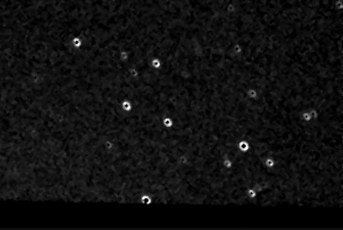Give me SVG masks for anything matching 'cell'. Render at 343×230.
<instances>
[{
  "label": "cell",
  "mask_w": 343,
  "mask_h": 230,
  "mask_svg": "<svg viewBox=\"0 0 343 230\" xmlns=\"http://www.w3.org/2000/svg\"><path fill=\"white\" fill-rule=\"evenodd\" d=\"M263 164H264V166L266 168H268V169H273V167H275V165H276V162L273 158L268 156V158L264 159V163H263Z\"/></svg>",
  "instance_id": "obj_5"
},
{
  "label": "cell",
  "mask_w": 343,
  "mask_h": 230,
  "mask_svg": "<svg viewBox=\"0 0 343 230\" xmlns=\"http://www.w3.org/2000/svg\"><path fill=\"white\" fill-rule=\"evenodd\" d=\"M120 106H121V109L124 113H129V111H132V107H133V104L132 102L130 101V100L128 99H124L121 101V104H120Z\"/></svg>",
  "instance_id": "obj_1"
},
{
  "label": "cell",
  "mask_w": 343,
  "mask_h": 230,
  "mask_svg": "<svg viewBox=\"0 0 343 230\" xmlns=\"http://www.w3.org/2000/svg\"><path fill=\"white\" fill-rule=\"evenodd\" d=\"M246 194H247L248 197L254 199L256 197V195H257V192H256V190L253 187H251V188H248L247 189V191H246Z\"/></svg>",
  "instance_id": "obj_8"
},
{
  "label": "cell",
  "mask_w": 343,
  "mask_h": 230,
  "mask_svg": "<svg viewBox=\"0 0 343 230\" xmlns=\"http://www.w3.org/2000/svg\"><path fill=\"white\" fill-rule=\"evenodd\" d=\"M300 119L302 120V121H304V122H309V121H311V117H310V115H309V113H308V111H302V113H301Z\"/></svg>",
  "instance_id": "obj_9"
},
{
  "label": "cell",
  "mask_w": 343,
  "mask_h": 230,
  "mask_svg": "<svg viewBox=\"0 0 343 230\" xmlns=\"http://www.w3.org/2000/svg\"><path fill=\"white\" fill-rule=\"evenodd\" d=\"M153 201L152 196L149 194H142L141 196V204L142 205H151Z\"/></svg>",
  "instance_id": "obj_6"
},
{
  "label": "cell",
  "mask_w": 343,
  "mask_h": 230,
  "mask_svg": "<svg viewBox=\"0 0 343 230\" xmlns=\"http://www.w3.org/2000/svg\"><path fill=\"white\" fill-rule=\"evenodd\" d=\"M222 166L225 168L226 170L232 169V160H230V158H224L223 160H222Z\"/></svg>",
  "instance_id": "obj_7"
},
{
  "label": "cell",
  "mask_w": 343,
  "mask_h": 230,
  "mask_svg": "<svg viewBox=\"0 0 343 230\" xmlns=\"http://www.w3.org/2000/svg\"><path fill=\"white\" fill-rule=\"evenodd\" d=\"M248 98L250 99H257L258 96H259V92L255 89V88H249L247 90V93H246Z\"/></svg>",
  "instance_id": "obj_3"
},
{
  "label": "cell",
  "mask_w": 343,
  "mask_h": 230,
  "mask_svg": "<svg viewBox=\"0 0 343 230\" xmlns=\"http://www.w3.org/2000/svg\"><path fill=\"white\" fill-rule=\"evenodd\" d=\"M81 40L79 39V38H74V39H73V45H75V46H77V47H79L81 45Z\"/></svg>",
  "instance_id": "obj_10"
},
{
  "label": "cell",
  "mask_w": 343,
  "mask_h": 230,
  "mask_svg": "<svg viewBox=\"0 0 343 230\" xmlns=\"http://www.w3.org/2000/svg\"><path fill=\"white\" fill-rule=\"evenodd\" d=\"M174 122L173 120H172V118L170 117H164L163 119H162V125H163L165 128H171L172 126H173Z\"/></svg>",
  "instance_id": "obj_4"
},
{
  "label": "cell",
  "mask_w": 343,
  "mask_h": 230,
  "mask_svg": "<svg viewBox=\"0 0 343 230\" xmlns=\"http://www.w3.org/2000/svg\"><path fill=\"white\" fill-rule=\"evenodd\" d=\"M238 148H239V150H240L241 152H243V154H246V152L249 151L250 144H249V142H248L247 140H245V139H244V140L239 141Z\"/></svg>",
  "instance_id": "obj_2"
}]
</instances>
